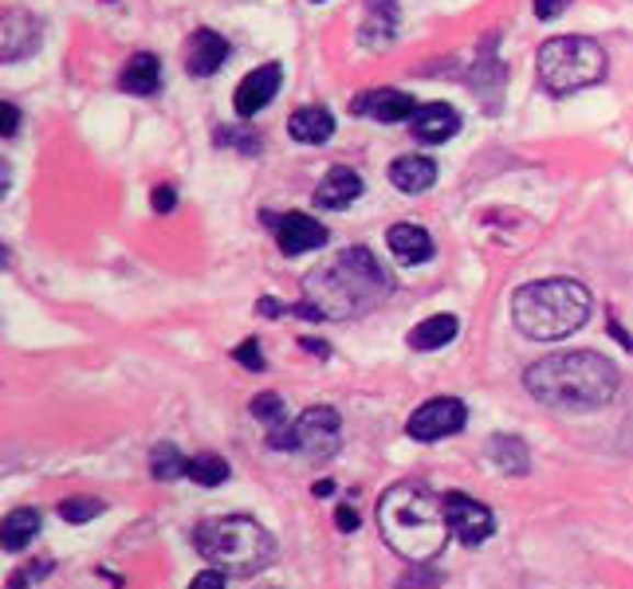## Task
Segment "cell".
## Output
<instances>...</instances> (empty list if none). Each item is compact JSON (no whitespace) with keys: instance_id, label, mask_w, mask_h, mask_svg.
Masks as SVG:
<instances>
[{"instance_id":"6da1fadb","label":"cell","mask_w":633,"mask_h":589,"mask_svg":"<svg viewBox=\"0 0 633 589\" xmlns=\"http://www.w3.org/2000/svg\"><path fill=\"white\" fill-rule=\"evenodd\" d=\"M303 291H307V299L299 307H287V315L315 318V322L319 318H354L389 299L394 275L374 260L370 248H342L335 260L307 272Z\"/></svg>"},{"instance_id":"7a4b0ae2","label":"cell","mask_w":633,"mask_h":589,"mask_svg":"<svg viewBox=\"0 0 633 589\" xmlns=\"http://www.w3.org/2000/svg\"><path fill=\"white\" fill-rule=\"evenodd\" d=\"M523 385L539 405L547 409H602L618 397L622 374L606 354L595 350H570V354H547L528 365Z\"/></svg>"},{"instance_id":"3957f363","label":"cell","mask_w":633,"mask_h":589,"mask_svg":"<svg viewBox=\"0 0 633 589\" xmlns=\"http://www.w3.org/2000/svg\"><path fill=\"white\" fill-rule=\"evenodd\" d=\"M378 531L394 554L421 566V562L437 558L449 543V514H444V499L437 496L429 484L417 479H402L378 499Z\"/></svg>"},{"instance_id":"277c9868","label":"cell","mask_w":633,"mask_h":589,"mask_svg":"<svg viewBox=\"0 0 633 589\" xmlns=\"http://www.w3.org/2000/svg\"><path fill=\"white\" fill-rule=\"evenodd\" d=\"M586 318H590V291L567 275L523 283L511 295V322L535 342H558L575 335L578 327H586Z\"/></svg>"},{"instance_id":"5b68a950","label":"cell","mask_w":633,"mask_h":589,"mask_svg":"<svg viewBox=\"0 0 633 589\" xmlns=\"http://www.w3.org/2000/svg\"><path fill=\"white\" fill-rule=\"evenodd\" d=\"M193 546H197V554L208 566H217V570L225 574H237V578L264 570L275 554L272 534L256 523V519H248V514H217V519H205V523L193 531Z\"/></svg>"},{"instance_id":"8992f818","label":"cell","mask_w":633,"mask_h":589,"mask_svg":"<svg viewBox=\"0 0 633 589\" xmlns=\"http://www.w3.org/2000/svg\"><path fill=\"white\" fill-rule=\"evenodd\" d=\"M535 67L539 83L551 94H575L583 87H595L606 76V52L590 36H558L539 47Z\"/></svg>"},{"instance_id":"52a82bcc","label":"cell","mask_w":633,"mask_h":589,"mask_svg":"<svg viewBox=\"0 0 633 589\" xmlns=\"http://www.w3.org/2000/svg\"><path fill=\"white\" fill-rule=\"evenodd\" d=\"M339 429L342 421L331 405H312V409H303L292 424V452H299V456L319 464V460L339 452Z\"/></svg>"},{"instance_id":"ba28073f","label":"cell","mask_w":633,"mask_h":589,"mask_svg":"<svg viewBox=\"0 0 633 589\" xmlns=\"http://www.w3.org/2000/svg\"><path fill=\"white\" fill-rule=\"evenodd\" d=\"M464 424H468L464 401H456V397H433V401H426L414 417H409L406 432L414 440H421V444H433V440H444V437H453V432H461Z\"/></svg>"},{"instance_id":"9c48e42d","label":"cell","mask_w":633,"mask_h":589,"mask_svg":"<svg viewBox=\"0 0 633 589\" xmlns=\"http://www.w3.org/2000/svg\"><path fill=\"white\" fill-rule=\"evenodd\" d=\"M444 514H449V531L456 534V543L481 546L496 531V514L481 503V499L464 496V491H449L444 496Z\"/></svg>"},{"instance_id":"30bf717a","label":"cell","mask_w":633,"mask_h":589,"mask_svg":"<svg viewBox=\"0 0 633 589\" xmlns=\"http://www.w3.org/2000/svg\"><path fill=\"white\" fill-rule=\"evenodd\" d=\"M264 225L275 233V243H280V252L284 256H303V252H315L327 243V228L319 220H312L307 213H264Z\"/></svg>"},{"instance_id":"8fae6325","label":"cell","mask_w":633,"mask_h":589,"mask_svg":"<svg viewBox=\"0 0 633 589\" xmlns=\"http://www.w3.org/2000/svg\"><path fill=\"white\" fill-rule=\"evenodd\" d=\"M275 91H280V64H264V67H256V71H248V76L240 79L233 106H237L240 118H252V114H260L268 103H272Z\"/></svg>"},{"instance_id":"7c38bea8","label":"cell","mask_w":633,"mask_h":589,"mask_svg":"<svg viewBox=\"0 0 633 589\" xmlns=\"http://www.w3.org/2000/svg\"><path fill=\"white\" fill-rule=\"evenodd\" d=\"M417 111L414 94L397 91V87H382V91H366L350 103V114H366L378 122H409Z\"/></svg>"},{"instance_id":"4fadbf2b","label":"cell","mask_w":633,"mask_h":589,"mask_svg":"<svg viewBox=\"0 0 633 589\" xmlns=\"http://www.w3.org/2000/svg\"><path fill=\"white\" fill-rule=\"evenodd\" d=\"M409 131H414L417 141H426V146H441V141H449L456 131H461V114H456L449 103L417 106L414 118H409Z\"/></svg>"},{"instance_id":"5bb4252c","label":"cell","mask_w":633,"mask_h":589,"mask_svg":"<svg viewBox=\"0 0 633 589\" xmlns=\"http://www.w3.org/2000/svg\"><path fill=\"white\" fill-rule=\"evenodd\" d=\"M228 59V39L213 29H197L190 39V56H185V71L197 79L217 76L221 64Z\"/></svg>"},{"instance_id":"9a60e30c","label":"cell","mask_w":633,"mask_h":589,"mask_svg":"<svg viewBox=\"0 0 633 589\" xmlns=\"http://www.w3.org/2000/svg\"><path fill=\"white\" fill-rule=\"evenodd\" d=\"M39 47V24L29 16V12H4V47H0V59L4 64H16V59L32 56Z\"/></svg>"},{"instance_id":"2e32d148","label":"cell","mask_w":633,"mask_h":589,"mask_svg":"<svg viewBox=\"0 0 633 589\" xmlns=\"http://www.w3.org/2000/svg\"><path fill=\"white\" fill-rule=\"evenodd\" d=\"M362 196V178L354 173V169L347 166H335L327 178H323V185L315 189V205L319 208H347L354 205Z\"/></svg>"},{"instance_id":"e0dca14e","label":"cell","mask_w":633,"mask_h":589,"mask_svg":"<svg viewBox=\"0 0 633 589\" xmlns=\"http://www.w3.org/2000/svg\"><path fill=\"white\" fill-rule=\"evenodd\" d=\"M252 417L268 424V444H272V449H292V424L295 421L284 412L280 393H260V397H252Z\"/></svg>"},{"instance_id":"ac0fdd59","label":"cell","mask_w":633,"mask_h":589,"mask_svg":"<svg viewBox=\"0 0 633 589\" xmlns=\"http://www.w3.org/2000/svg\"><path fill=\"white\" fill-rule=\"evenodd\" d=\"M386 243L397 263H426L433 256V236L417 225H394L386 233Z\"/></svg>"},{"instance_id":"d6986e66","label":"cell","mask_w":633,"mask_h":589,"mask_svg":"<svg viewBox=\"0 0 633 589\" xmlns=\"http://www.w3.org/2000/svg\"><path fill=\"white\" fill-rule=\"evenodd\" d=\"M118 87H123L126 94H158L161 87V64L154 52H138V56L126 59L123 76H118Z\"/></svg>"},{"instance_id":"ffe728a7","label":"cell","mask_w":633,"mask_h":589,"mask_svg":"<svg viewBox=\"0 0 633 589\" xmlns=\"http://www.w3.org/2000/svg\"><path fill=\"white\" fill-rule=\"evenodd\" d=\"M287 134L295 141H303V146H319V141H327L335 134V114L327 106H303L287 122Z\"/></svg>"},{"instance_id":"44dd1931","label":"cell","mask_w":633,"mask_h":589,"mask_svg":"<svg viewBox=\"0 0 633 589\" xmlns=\"http://www.w3.org/2000/svg\"><path fill=\"white\" fill-rule=\"evenodd\" d=\"M397 32V0H366V24H362V44L386 47Z\"/></svg>"},{"instance_id":"7402d4cb","label":"cell","mask_w":633,"mask_h":589,"mask_svg":"<svg viewBox=\"0 0 633 589\" xmlns=\"http://www.w3.org/2000/svg\"><path fill=\"white\" fill-rule=\"evenodd\" d=\"M456 330H461V322H456V315H429L426 322H417L414 330H409V347L414 350H441V347H449L456 338Z\"/></svg>"},{"instance_id":"603a6c76","label":"cell","mask_w":633,"mask_h":589,"mask_svg":"<svg viewBox=\"0 0 633 589\" xmlns=\"http://www.w3.org/2000/svg\"><path fill=\"white\" fill-rule=\"evenodd\" d=\"M389 181H394V189H402V193H426L429 185L437 181V166L429 158H397L394 166H389Z\"/></svg>"},{"instance_id":"cb8c5ba5","label":"cell","mask_w":633,"mask_h":589,"mask_svg":"<svg viewBox=\"0 0 633 589\" xmlns=\"http://www.w3.org/2000/svg\"><path fill=\"white\" fill-rule=\"evenodd\" d=\"M488 460H491V464H496L500 472H508V476H523V472L531 468L528 444H523L520 437H491Z\"/></svg>"},{"instance_id":"d4e9b609","label":"cell","mask_w":633,"mask_h":589,"mask_svg":"<svg viewBox=\"0 0 633 589\" xmlns=\"http://www.w3.org/2000/svg\"><path fill=\"white\" fill-rule=\"evenodd\" d=\"M36 534H39V511L36 507H16V511L4 519V539H0V543H4V551L16 554L24 551Z\"/></svg>"},{"instance_id":"484cf974","label":"cell","mask_w":633,"mask_h":589,"mask_svg":"<svg viewBox=\"0 0 633 589\" xmlns=\"http://www.w3.org/2000/svg\"><path fill=\"white\" fill-rule=\"evenodd\" d=\"M185 476H190L193 484H201V487H221L228 476H233V468H228V460L213 456V452H201V456L190 460Z\"/></svg>"},{"instance_id":"4316f807","label":"cell","mask_w":633,"mask_h":589,"mask_svg":"<svg viewBox=\"0 0 633 589\" xmlns=\"http://www.w3.org/2000/svg\"><path fill=\"white\" fill-rule=\"evenodd\" d=\"M185 468H190V460L181 456L178 444H170V440H161L158 449L150 452L154 479H178V476H185Z\"/></svg>"},{"instance_id":"83f0119b","label":"cell","mask_w":633,"mask_h":589,"mask_svg":"<svg viewBox=\"0 0 633 589\" xmlns=\"http://www.w3.org/2000/svg\"><path fill=\"white\" fill-rule=\"evenodd\" d=\"M103 511H106L103 499H91V496L64 499V503H59V514H64L67 523H91V519H99Z\"/></svg>"},{"instance_id":"f1b7e54d","label":"cell","mask_w":633,"mask_h":589,"mask_svg":"<svg viewBox=\"0 0 633 589\" xmlns=\"http://www.w3.org/2000/svg\"><path fill=\"white\" fill-rule=\"evenodd\" d=\"M237 362L245 365V370H256V374L264 370V354H260V342H256V338L240 342V347H237Z\"/></svg>"},{"instance_id":"f546056e","label":"cell","mask_w":633,"mask_h":589,"mask_svg":"<svg viewBox=\"0 0 633 589\" xmlns=\"http://www.w3.org/2000/svg\"><path fill=\"white\" fill-rule=\"evenodd\" d=\"M217 141L237 146L240 154H256V150H260V138H256V134H240V131H217Z\"/></svg>"},{"instance_id":"4dcf8cb0","label":"cell","mask_w":633,"mask_h":589,"mask_svg":"<svg viewBox=\"0 0 633 589\" xmlns=\"http://www.w3.org/2000/svg\"><path fill=\"white\" fill-rule=\"evenodd\" d=\"M48 570H52V562H32L29 570H20L16 578L9 581V589H32V581L44 578V574H48Z\"/></svg>"},{"instance_id":"1f68e13d","label":"cell","mask_w":633,"mask_h":589,"mask_svg":"<svg viewBox=\"0 0 633 589\" xmlns=\"http://www.w3.org/2000/svg\"><path fill=\"white\" fill-rule=\"evenodd\" d=\"M150 205H154V213H173V208H178V193H173V185H158V189H154Z\"/></svg>"},{"instance_id":"d6a6232c","label":"cell","mask_w":633,"mask_h":589,"mask_svg":"<svg viewBox=\"0 0 633 589\" xmlns=\"http://www.w3.org/2000/svg\"><path fill=\"white\" fill-rule=\"evenodd\" d=\"M225 578H228V574L213 566V570H201L197 578L190 581V589H225Z\"/></svg>"},{"instance_id":"836d02e7","label":"cell","mask_w":633,"mask_h":589,"mask_svg":"<svg viewBox=\"0 0 633 589\" xmlns=\"http://www.w3.org/2000/svg\"><path fill=\"white\" fill-rule=\"evenodd\" d=\"M570 9V0H535V16L539 20H558Z\"/></svg>"},{"instance_id":"e575fe53","label":"cell","mask_w":633,"mask_h":589,"mask_svg":"<svg viewBox=\"0 0 633 589\" xmlns=\"http://www.w3.org/2000/svg\"><path fill=\"white\" fill-rule=\"evenodd\" d=\"M335 526H339L342 534L359 531V511H354L350 503H339V511H335Z\"/></svg>"},{"instance_id":"d590c367","label":"cell","mask_w":633,"mask_h":589,"mask_svg":"<svg viewBox=\"0 0 633 589\" xmlns=\"http://www.w3.org/2000/svg\"><path fill=\"white\" fill-rule=\"evenodd\" d=\"M16 131H20V111L12 103H4V106H0V134H4V138H12Z\"/></svg>"},{"instance_id":"8d00e7d4","label":"cell","mask_w":633,"mask_h":589,"mask_svg":"<svg viewBox=\"0 0 633 589\" xmlns=\"http://www.w3.org/2000/svg\"><path fill=\"white\" fill-rule=\"evenodd\" d=\"M303 347L312 350V354H323V358H327V342H315V338H303Z\"/></svg>"},{"instance_id":"74e56055","label":"cell","mask_w":633,"mask_h":589,"mask_svg":"<svg viewBox=\"0 0 633 589\" xmlns=\"http://www.w3.org/2000/svg\"><path fill=\"white\" fill-rule=\"evenodd\" d=\"M312 491H315V496H331V491H335V484H331V479H319V484H315Z\"/></svg>"},{"instance_id":"f35d334b","label":"cell","mask_w":633,"mask_h":589,"mask_svg":"<svg viewBox=\"0 0 633 589\" xmlns=\"http://www.w3.org/2000/svg\"><path fill=\"white\" fill-rule=\"evenodd\" d=\"M315 4H323V0H315Z\"/></svg>"}]
</instances>
